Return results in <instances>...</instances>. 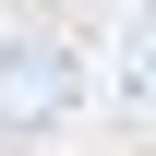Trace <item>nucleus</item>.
Segmentation results:
<instances>
[{"instance_id":"obj_1","label":"nucleus","mask_w":156,"mask_h":156,"mask_svg":"<svg viewBox=\"0 0 156 156\" xmlns=\"http://www.w3.org/2000/svg\"><path fill=\"white\" fill-rule=\"evenodd\" d=\"M60 96H72V60H60L48 36H12L0 48V120H48Z\"/></svg>"}]
</instances>
